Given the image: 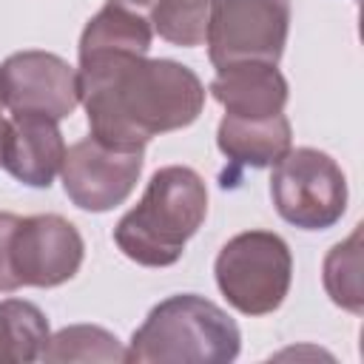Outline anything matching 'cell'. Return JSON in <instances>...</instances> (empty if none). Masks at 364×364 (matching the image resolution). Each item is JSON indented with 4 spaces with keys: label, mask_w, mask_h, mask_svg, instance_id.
<instances>
[{
    "label": "cell",
    "mask_w": 364,
    "mask_h": 364,
    "mask_svg": "<svg viewBox=\"0 0 364 364\" xmlns=\"http://www.w3.org/2000/svg\"><path fill=\"white\" fill-rule=\"evenodd\" d=\"M242 350L239 324L210 299L176 293L151 307L125 350L128 364H230Z\"/></svg>",
    "instance_id": "3957f363"
},
{
    "label": "cell",
    "mask_w": 364,
    "mask_h": 364,
    "mask_svg": "<svg viewBox=\"0 0 364 364\" xmlns=\"http://www.w3.org/2000/svg\"><path fill=\"white\" fill-rule=\"evenodd\" d=\"M293 142V128L284 114L247 119L225 114L216 128V145L233 165V173L242 168H270L276 165Z\"/></svg>",
    "instance_id": "7c38bea8"
},
{
    "label": "cell",
    "mask_w": 364,
    "mask_h": 364,
    "mask_svg": "<svg viewBox=\"0 0 364 364\" xmlns=\"http://www.w3.org/2000/svg\"><path fill=\"white\" fill-rule=\"evenodd\" d=\"M65 159V139L57 119L17 111L9 117L3 168L28 188H48Z\"/></svg>",
    "instance_id": "30bf717a"
},
{
    "label": "cell",
    "mask_w": 364,
    "mask_h": 364,
    "mask_svg": "<svg viewBox=\"0 0 364 364\" xmlns=\"http://www.w3.org/2000/svg\"><path fill=\"white\" fill-rule=\"evenodd\" d=\"M40 361L48 364H65V361H100V364H117L125 361V350L119 338L97 324H68L48 336V344L40 355Z\"/></svg>",
    "instance_id": "2e32d148"
},
{
    "label": "cell",
    "mask_w": 364,
    "mask_h": 364,
    "mask_svg": "<svg viewBox=\"0 0 364 364\" xmlns=\"http://www.w3.org/2000/svg\"><path fill=\"white\" fill-rule=\"evenodd\" d=\"M290 31V0H210L208 60L213 68L233 63L279 65Z\"/></svg>",
    "instance_id": "8992f818"
},
{
    "label": "cell",
    "mask_w": 364,
    "mask_h": 364,
    "mask_svg": "<svg viewBox=\"0 0 364 364\" xmlns=\"http://www.w3.org/2000/svg\"><path fill=\"white\" fill-rule=\"evenodd\" d=\"M17 213L0 210V293H14L20 290L14 270H11V259H9V245H11V230L17 225Z\"/></svg>",
    "instance_id": "ac0fdd59"
},
{
    "label": "cell",
    "mask_w": 364,
    "mask_h": 364,
    "mask_svg": "<svg viewBox=\"0 0 364 364\" xmlns=\"http://www.w3.org/2000/svg\"><path fill=\"white\" fill-rule=\"evenodd\" d=\"M77 85L91 136L122 151H145L154 136L188 128L208 94L196 71L176 60L114 51L80 57Z\"/></svg>",
    "instance_id": "6da1fadb"
},
{
    "label": "cell",
    "mask_w": 364,
    "mask_h": 364,
    "mask_svg": "<svg viewBox=\"0 0 364 364\" xmlns=\"http://www.w3.org/2000/svg\"><path fill=\"white\" fill-rule=\"evenodd\" d=\"M142 165H145V151L111 148L88 134L71 148H65L60 179L65 196L80 210L105 213L122 205L134 193Z\"/></svg>",
    "instance_id": "52a82bcc"
},
{
    "label": "cell",
    "mask_w": 364,
    "mask_h": 364,
    "mask_svg": "<svg viewBox=\"0 0 364 364\" xmlns=\"http://www.w3.org/2000/svg\"><path fill=\"white\" fill-rule=\"evenodd\" d=\"M85 242L60 213L20 216L11 230L9 259L20 287H60L82 264Z\"/></svg>",
    "instance_id": "ba28073f"
},
{
    "label": "cell",
    "mask_w": 364,
    "mask_h": 364,
    "mask_svg": "<svg viewBox=\"0 0 364 364\" xmlns=\"http://www.w3.org/2000/svg\"><path fill=\"white\" fill-rule=\"evenodd\" d=\"M208 216L205 179L188 165L151 173L142 199L117 222V247L142 267H171Z\"/></svg>",
    "instance_id": "7a4b0ae2"
},
{
    "label": "cell",
    "mask_w": 364,
    "mask_h": 364,
    "mask_svg": "<svg viewBox=\"0 0 364 364\" xmlns=\"http://www.w3.org/2000/svg\"><path fill=\"white\" fill-rule=\"evenodd\" d=\"M151 40L154 28L145 11L119 0H105V6L85 23L77 54H148Z\"/></svg>",
    "instance_id": "4fadbf2b"
},
{
    "label": "cell",
    "mask_w": 364,
    "mask_h": 364,
    "mask_svg": "<svg viewBox=\"0 0 364 364\" xmlns=\"http://www.w3.org/2000/svg\"><path fill=\"white\" fill-rule=\"evenodd\" d=\"M276 213L301 230H327L347 210V176L318 148H290L270 173Z\"/></svg>",
    "instance_id": "5b68a950"
},
{
    "label": "cell",
    "mask_w": 364,
    "mask_h": 364,
    "mask_svg": "<svg viewBox=\"0 0 364 364\" xmlns=\"http://www.w3.org/2000/svg\"><path fill=\"white\" fill-rule=\"evenodd\" d=\"M0 102L11 114H46L60 122L80 105L77 68L40 48L9 54L0 63Z\"/></svg>",
    "instance_id": "9c48e42d"
},
{
    "label": "cell",
    "mask_w": 364,
    "mask_h": 364,
    "mask_svg": "<svg viewBox=\"0 0 364 364\" xmlns=\"http://www.w3.org/2000/svg\"><path fill=\"white\" fill-rule=\"evenodd\" d=\"M219 293L242 316H267L282 307L293 282V256L273 230H245L228 239L213 262Z\"/></svg>",
    "instance_id": "277c9868"
},
{
    "label": "cell",
    "mask_w": 364,
    "mask_h": 364,
    "mask_svg": "<svg viewBox=\"0 0 364 364\" xmlns=\"http://www.w3.org/2000/svg\"><path fill=\"white\" fill-rule=\"evenodd\" d=\"M6 134H9V119L3 117V102H0V168H3V148H6Z\"/></svg>",
    "instance_id": "d6986e66"
},
{
    "label": "cell",
    "mask_w": 364,
    "mask_h": 364,
    "mask_svg": "<svg viewBox=\"0 0 364 364\" xmlns=\"http://www.w3.org/2000/svg\"><path fill=\"white\" fill-rule=\"evenodd\" d=\"M208 14H210V0H151L148 6V20L154 34L182 48H193L205 43Z\"/></svg>",
    "instance_id": "e0dca14e"
},
{
    "label": "cell",
    "mask_w": 364,
    "mask_h": 364,
    "mask_svg": "<svg viewBox=\"0 0 364 364\" xmlns=\"http://www.w3.org/2000/svg\"><path fill=\"white\" fill-rule=\"evenodd\" d=\"M210 97L225 108V114L262 119L284 114L290 85L284 74L270 63H233L216 68L208 85Z\"/></svg>",
    "instance_id": "8fae6325"
},
{
    "label": "cell",
    "mask_w": 364,
    "mask_h": 364,
    "mask_svg": "<svg viewBox=\"0 0 364 364\" xmlns=\"http://www.w3.org/2000/svg\"><path fill=\"white\" fill-rule=\"evenodd\" d=\"M321 282L333 304H338L347 313L361 316L364 313V290H361V225L355 230L333 245L321 264Z\"/></svg>",
    "instance_id": "9a60e30c"
},
{
    "label": "cell",
    "mask_w": 364,
    "mask_h": 364,
    "mask_svg": "<svg viewBox=\"0 0 364 364\" xmlns=\"http://www.w3.org/2000/svg\"><path fill=\"white\" fill-rule=\"evenodd\" d=\"M46 313L26 299L0 301V364H31L40 361L48 344Z\"/></svg>",
    "instance_id": "5bb4252c"
}]
</instances>
